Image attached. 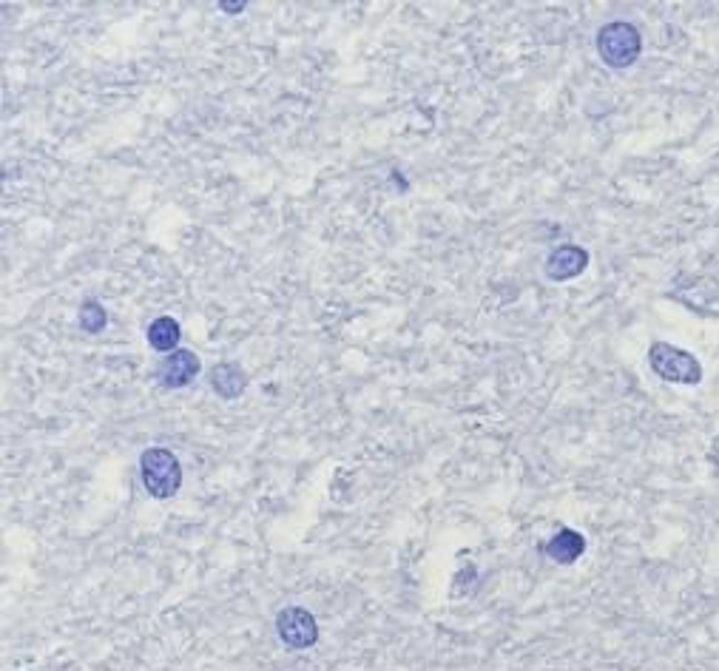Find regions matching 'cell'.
Here are the masks:
<instances>
[{"mask_svg": "<svg viewBox=\"0 0 719 671\" xmlns=\"http://www.w3.org/2000/svg\"><path fill=\"white\" fill-rule=\"evenodd\" d=\"M640 52H643V37L634 23L614 20L597 32V55L609 69H629L640 60Z\"/></svg>", "mask_w": 719, "mask_h": 671, "instance_id": "cell-1", "label": "cell"}, {"mask_svg": "<svg viewBox=\"0 0 719 671\" xmlns=\"http://www.w3.org/2000/svg\"><path fill=\"white\" fill-rule=\"evenodd\" d=\"M140 475L145 492L157 501L174 498L182 487L180 458L165 447H151L140 455Z\"/></svg>", "mask_w": 719, "mask_h": 671, "instance_id": "cell-2", "label": "cell"}, {"mask_svg": "<svg viewBox=\"0 0 719 671\" xmlns=\"http://www.w3.org/2000/svg\"><path fill=\"white\" fill-rule=\"evenodd\" d=\"M648 364L663 381H674V384H700L702 381L700 362L688 350H680L668 342H654L648 347Z\"/></svg>", "mask_w": 719, "mask_h": 671, "instance_id": "cell-3", "label": "cell"}, {"mask_svg": "<svg viewBox=\"0 0 719 671\" xmlns=\"http://www.w3.org/2000/svg\"><path fill=\"white\" fill-rule=\"evenodd\" d=\"M276 635L279 640L293 649V652H302V649H310L316 646L319 640V623L316 617L310 615L307 609L302 606H288L276 615Z\"/></svg>", "mask_w": 719, "mask_h": 671, "instance_id": "cell-4", "label": "cell"}, {"mask_svg": "<svg viewBox=\"0 0 719 671\" xmlns=\"http://www.w3.org/2000/svg\"><path fill=\"white\" fill-rule=\"evenodd\" d=\"M586 265H589V254L580 245H560L546 256L543 271L552 282H569V279H575L586 271Z\"/></svg>", "mask_w": 719, "mask_h": 671, "instance_id": "cell-5", "label": "cell"}, {"mask_svg": "<svg viewBox=\"0 0 719 671\" xmlns=\"http://www.w3.org/2000/svg\"><path fill=\"white\" fill-rule=\"evenodd\" d=\"M197 376L199 359L191 350H180V347H177L160 367L162 387H168V390H182V387H188Z\"/></svg>", "mask_w": 719, "mask_h": 671, "instance_id": "cell-6", "label": "cell"}, {"mask_svg": "<svg viewBox=\"0 0 719 671\" xmlns=\"http://www.w3.org/2000/svg\"><path fill=\"white\" fill-rule=\"evenodd\" d=\"M208 381H211V390H214L219 399L234 401L242 396V390L248 387V376L242 373V367H236L231 362L214 364L211 373H208Z\"/></svg>", "mask_w": 719, "mask_h": 671, "instance_id": "cell-7", "label": "cell"}, {"mask_svg": "<svg viewBox=\"0 0 719 671\" xmlns=\"http://www.w3.org/2000/svg\"><path fill=\"white\" fill-rule=\"evenodd\" d=\"M583 552H586V538L580 532H575V529H560V532L552 535V541L546 544V555L555 563H563V566L575 563Z\"/></svg>", "mask_w": 719, "mask_h": 671, "instance_id": "cell-8", "label": "cell"}, {"mask_svg": "<svg viewBox=\"0 0 719 671\" xmlns=\"http://www.w3.org/2000/svg\"><path fill=\"white\" fill-rule=\"evenodd\" d=\"M180 342V325L171 316H160L148 325V345L160 353H174Z\"/></svg>", "mask_w": 719, "mask_h": 671, "instance_id": "cell-9", "label": "cell"}, {"mask_svg": "<svg viewBox=\"0 0 719 671\" xmlns=\"http://www.w3.org/2000/svg\"><path fill=\"white\" fill-rule=\"evenodd\" d=\"M77 322H80V327H83L86 333H100V330L108 325V313H106V308L100 305V302L89 299V302H83V305H80V316H77Z\"/></svg>", "mask_w": 719, "mask_h": 671, "instance_id": "cell-10", "label": "cell"}, {"mask_svg": "<svg viewBox=\"0 0 719 671\" xmlns=\"http://www.w3.org/2000/svg\"><path fill=\"white\" fill-rule=\"evenodd\" d=\"M222 12H245V3H219Z\"/></svg>", "mask_w": 719, "mask_h": 671, "instance_id": "cell-11", "label": "cell"}]
</instances>
